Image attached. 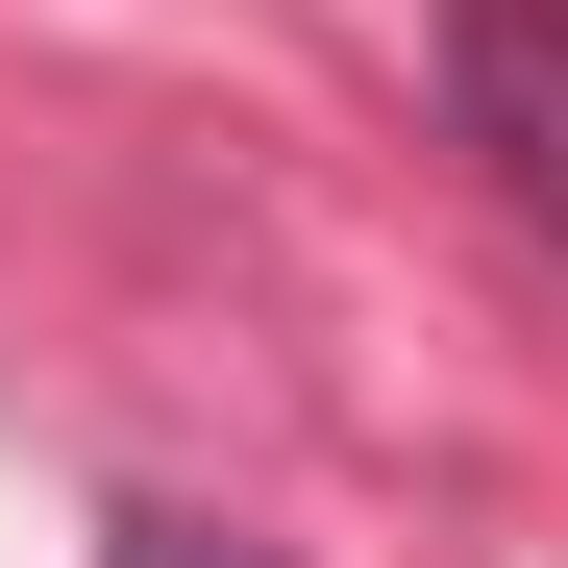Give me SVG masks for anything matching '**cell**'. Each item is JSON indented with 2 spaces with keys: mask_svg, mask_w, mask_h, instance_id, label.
<instances>
[{
  "mask_svg": "<svg viewBox=\"0 0 568 568\" xmlns=\"http://www.w3.org/2000/svg\"><path fill=\"white\" fill-rule=\"evenodd\" d=\"M445 149L568 247V0H445Z\"/></svg>",
  "mask_w": 568,
  "mask_h": 568,
  "instance_id": "cell-1",
  "label": "cell"
},
{
  "mask_svg": "<svg viewBox=\"0 0 568 568\" xmlns=\"http://www.w3.org/2000/svg\"><path fill=\"white\" fill-rule=\"evenodd\" d=\"M100 568H272V544H223L199 495H100Z\"/></svg>",
  "mask_w": 568,
  "mask_h": 568,
  "instance_id": "cell-2",
  "label": "cell"
}]
</instances>
